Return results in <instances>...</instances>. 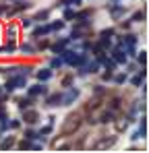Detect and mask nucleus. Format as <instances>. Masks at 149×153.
<instances>
[{"instance_id": "f257e3e1", "label": "nucleus", "mask_w": 149, "mask_h": 153, "mask_svg": "<svg viewBox=\"0 0 149 153\" xmlns=\"http://www.w3.org/2000/svg\"><path fill=\"white\" fill-rule=\"evenodd\" d=\"M60 58H62V62H66V64H71V66H81V64H85L87 62V56L85 54H77L73 50H62L60 52Z\"/></svg>"}, {"instance_id": "f03ea898", "label": "nucleus", "mask_w": 149, "mask_h": 153, "mask_svg": "<svg viewBox=\"0 0 149 153\" xmlns=\"http://www.w3.org/2000/svg\"><path fill=\"white\" fill-rule=\"evenodd\" d=\"M27 85V81H25V75H19L15 76V79H8L6 81V85H4V91H15V89H21V87H25Z\"/></svg>"}, {"instance_id": "7ed1b4c3", "label": "nucleus", "mask_w": 149, "mask_h": 153, "mask_svg": "<svg viewBox=\"0 0 149 153\" xmlns=\"http://www.w3.org/2000/svg\"><path fill=\"white\" fill-rule=\"evenodd\" d=\"M77 97H79V89H71L66 95L62 93V105H71V103H73Z\"/></svg>"}, {"instance_id": "20e7f679", "label": "nucleus", "mask_w": 149, "mask_h": 153, "mask_svg": "<svg viewBox=\"0 0 149 153\" xmlns=\"http://www.w3.org/2000/svg\"><path fill=\"white\" fill-rule=\"evenodd\" d=\"M37 118H39V114H35L33 110H29V108L23 110V120L27 122V124H35V122H37Z\"/></svg>"}, {"instance_id": "39448f33", "label": "nucleus", "mask_w": 149, "mask_h": 153, "mask_svg": "<svg viewBox=\"0 0 149 153\" xmlns=\"http://www.w3.org/2000/svg\"><path fill=\"white\" fill-rule=\"evenodd\" d=\"M29 97H35V95H44V93H48V87L46 85H33V87H29Z\"/></svg>"}, {"instance_id": "423d86ee", "label": "nucleus", "mask_w": 149, "mask_h": 153, "mask_svg": "<svg viewBox=\"0 0 149 153\" xmlns=\"http://www.w3.org/2000/svg\"><path fill=\"white\" fill-rule=\"evenodd\" d=\"M112 58H114V62H120V64H126V54L122 52V48H120V46L112 50Z\"/></svg>"}, {"instance_id": "0eeeda50", "label": "nucleus", "mask_w": 149, "mask_h": 153, "mask_svg": "<svg viewBox=\"0 0 149 153\" xmlns=\"http://www.w3.org/2000/svg\"><path fill=\"white\" fill-rule=\"evenodd\" d=\"M69 44H71V37H64V39H58V42H56V44L52 46V52H54V54H60V52L64 50V48H66Z\"/></svg>"}, {"instance_id": "6e6552de", "label": "nucleus", "mask_w": 149, "mask_h": 153, "mask_svg": "<svg viewBox=\"0 0 149 153\" xmlns=\"http://www.w3.org/2000/svg\"><path fill=\"white\" fill-rule=\"evenodd\" d=\"M46 105H50V108L62 105V93H54V95H50V97H48V102H46Z\"/></svg>"}, {"instance_id": "1a4fd4ad", "label": "nucleus", "mask_w": 149, "mask_h": 153, "mask_svg": "<svg viewBox=\"0 0 149 153\" xmlns=\"http://www.w3.org/2000/svg\"><path fill=\"white\" fill-rule=\"evenodd\" d=\"M52 75H54V73H52V68H42V71H37V73H35L37 81H44V83H46V81H50V79H52Z\"/></svg>"}, {"instance_id": "9d476101", "label": "nucleus", "mask_w": 149, "mask_h": 153, "mask_svg": "<svg viewBox=\"0 0 149 153\" xmlns=\"http://www.w3.org/2000/svg\"><path fill=\"white\" fill-rule=\"evenodd\" d=\"M145 75H147V68L143 66V68L139 71V75H135V76H133V79H130V83H133L135 87H139V85L143 83V79H145Z\"/></svg>"}, {"instance_id": "9b49d317", "label": "nucleus", "mask_w": 149, "mask_h": 153, "mask_svg": "<svg viewBox=\"0 0 149 153\" xmlns=\"http://www.w3.org/2000/svg\"><path fill=\"white\" fill-rule=\"evenodd\" d=\"M50 33V27L44 25V27H35L33 29V37H44V35H48Z\"/></svg>"}, {"instance_id": "f8f14e48", "label": "nucleus", "mask_w": 149, "mask_h": 153, "mask_svg": "<svg viewBox=\"0 0 149 153\" xmlns=\"http://www.w3.org/2000/svg\"><path fill=\"white\" fill-rule=\"evenodd\" d=\"M31 103H33L31 97H25V100H19L17 105H19V110H27V108H31Z\"/></svg>"}, {"instance_id": "ddd939ff", "label": "nucleus", "mask_w": 149, "mask_h": 153, "mask_svg": "<svg viewBox=\"0 0 149 153\" xmlns=\"http://www.w3.org/2000/svg\"><path fill=\"white\" fill-rule=\"evenodd\" d=\"M98 68H99V62H91V64H89L87 68H83V71H85V75H95Z\"/></svg>"}, {"instance_id": "4468645a", "label": "nucleus", "mask_w": 149, "mask_h": 153, "mask_svg": "<svg viewBox=\"0 0 149 153\" xmlns=\"http://www.w3.org/2000/svg\"><path fill=\"white\" fill-rule=\"evenodd\" d=\"M13 145H15V139H13V137H6V139L0 143V149H10Z\"/></svg>"}, {"instance_id": "2eb2a0df", "label": "nucleus", "mask_w": 149, "mask_h": 153, "mask_svg": "<svg viewBox=\"0 0 149 153\" xmlns=\"http://www.w3.org/2000/svg\"><path fill=\"white\" fill-rule=\"evenodd\" d=\"M62 17H64V21H74V17H77V15H74L69 6H64V15H62Z\"/></svg>"}, {"instance_id": "dca6fc26", "label": "nucleus", "mask_w": 149, "mask_h": 153, "mask_svg": "<svg viewBox=\"0 0 149 153\" xmlns=\"http://www.w3.org/2000/svg\"><path fill=\"white\" fill-rule=\"evenodd\" d=\"M62 66V58H52L50 60V68H60Z\"/></svg>"}, {"instance_id": "f3484780", "label": "nucleus", "mask_w": 149, "mask_h": 153, "mask_svg": "<svg viewBox=\"0 0 149 153\" xmlns=\"http://www.w3.org/2000/svg\"><path fill=\"white\" fill-rule=\"evenodd\" d=\"M112 118H114V114H112V112H106V114H101L99 122H104V124H106V122H112Z\"/></svg>"}, {"instance_id": "a211bd4d", "label": "nucleus", "mask_w": 149, "mask_h": 153, "mask_svg": "<svg viewBox=\"0 0 149 153\" xmlns=\"http://www.w3.org/2000/svg\"><path fill=\"white\" fill-rule=\"evenodd\" d=\"M50 31H60V29H62V27H64V23H62V21H56V23H50Z\"/></svg>"}, {"instance_id": "6ab92c4d", "label": "nucleus", "mask_w": 149, "mask_h": 153, "mask_svg": "<svg viewBox=\"0 0 149 153\" xmlns=\"http://www.w3.org/2000/svg\"><path fill=\"white\" fill-rule=\"evenodd\" d=\"M133 21H145V10H139L133 15Z\"/></svg>"}, {"instance_id": "aec40b11", "label": "nucleus", "mask_w": 149, "mask_h": 153, "mask_svg": "<svg viewBox=\"0 0 149 153\" xmlns=\"http://www.w3.org/2000/svg\"><path fill=\"white\" fill-rule=\"evenodd\" d=\"M135 56H137V54H135ZM137 62H139V64H143V66H145V62H147V54H145V52H141V54H139V56H137Z\"/></svg>"}, {"instance_id": "412c9836", "label": "nucleus", "mask_w": 149, "mask_h": 153, "mask_svg": "<svg viewBox=\"0 0 149 153\" xmlns=\"http://www.w3.org/2000/svg\"><path fill=\"white\" fill-rule=\"evenodd\" d=\"M48 10H42V13H37V15H35V19H33V21H42V19H48Z\"/></svg>"}, {"instance_id": "4be33fe9", "label": "nucleus", "mask_w": 149, "mask_h": 153, "mask_svg": "<svg viewBox=\"0 0 149 153\" xmlns=\"http://www.w3.org/2000/svg\"><path fill=\"white\" fill-rule=\"evenodd\" d=\"M124 13V8H120V6H112V17H120Z\"/></svg>"}, {"instance_id": "5701e85b", "label": "nucleus", "mask_w": 149, "mask_h": 153, "mask_svg": "<svg viewBox=\"0 0 149 153\" xmlns=\"http://www.w3.org/2000/svg\"><path fill=\"white\" fill-rule=\"evenodd\" d=\"M110 35H114V29L110 27V29H104L101 33H99V37H110Z\"/></svg>"}, {"instance_id": "b1692460", "label": "nucleus", "mask_w": 149, "mask_h": 153, "mask_svg": "<svg viewBox=\"0 0 149 153\" xmlns=\"http://www.w3.org/2000/svg\"><path fill=\"white\" fill-rule=\"evenodd\" d=\"M114 79V83H118V85H122L124 81H126V75H116V76H112Z\"/></svg>"}, {"instance_id": "393cba45", "label": "nucleus", "mask_w": 149, "mask_h": 153, "mask_svg": "<svg viewBox=\"0 0 149 153\" xmlns=\"http://www.w3.org/2000/svg\"><path fill=\"white\" fill-rule=\"evenodd\" d=\"M19 149H31V143H29V139H25L19 143Z\"/></svg>"}, {"instance_id": "a878e982", "label": "nucleus", "mask_w": 149, "mask_h": 153, "mask_svg": "<svg viewBox=\"0 0 149 153\" xmlns=\"http://www.w3.org/2000/svg\"><path fill=\"white\" fill-rule=\"evenodd\" d=\"M101 79H104V81H112V71L108 68V71H106V73L101 75Z\"/></svg>"}, {"instance_id": "bb28decb", "label": "nucleus", "mask_w": 149, "mask_h": 153, "mask_svg": "<svg viewBox=\"0 0 149 153\" xmlns=\"http://www.w3.org/2000/svg\"><path fill=\"white\" fill-rule=\"evenodd\" d=\"M110 108H112V110H118V108H120V100H112V102H110Z\"/></svg>"}, {"instance_id": "cd10ccee", "label": "nucleus", "mask_w": 149, "mask_h": 153, "mask_svg": "<svg viewBox=\"0 0 149 153\" xmlns=\"http://www.w3.org/2000/svg\"><path fill=\"white\" fill-rule=\"evenodd\" d=\"M25 137H27L29 141H31V139H37V134H35L33 130H25Z\"/></svg>"}, {"instance_id": "c85d7f7f", "label": "nucleus", "mask_w": 149, "mask_h": 153, "mask_svg": "<svg viewBox=\"0 0 149 153\" xmlns=\"http://www.w3.org/2000/svg\"><path fill=\"white\" fill-rule=\"evenodd\" d=\"M62 85H64V87H69V85H73V76H64V81H62Z\"/></svg>"}, {"instance_id": "c756f323", "label": "nucleus", "mask_w": 149, "mask_h": 153, "mask_svg": "<svg viewBox=\"0 0 149 153\" xmlns=\"http://www.w3.org/2000/svg\"><path fill=\"white\" fill-rule=\"evenodd\" d=\"M73 0H58V6H71Z\"/></svg>"}, {"instance_id": "7c9ffc66", "label": "nucleus", "mask_w": 149, "mask_h": 153, "mask_svg": "<svg viewBox=\"0 0 149 153\" xmlns=\"http://www.w3.org/2000/svg\"><path fill=\"white\" fill-rule=\"evenodd\" d=\"M2 120H8V116H6V110L4 108H0V122Z\"/></svg>"}, {"instance_id": "2f4dec72", "label": "nucleus", "mask_w": 149, "mask_h": 153, "mask_svg": "<svg viewBox=\"0 0 149 153\" xmlns=\"http://www.w3.org/2000/svg\"><path fill=\"white\" fill-rule=\"evenodd\" d=\"M8 126H10V128H19V126H21V122H19V120H13V122H8Z\"/></svg>"}, {"instance_id": "473e14b6", "label": "nucleus", "mask_w": 149, "mask_h": 153, "mask_svg": "<svg viewBox=\"0 0 149 153\" xmlns=\"http://www.w3.org/2000/svg\"><path fill=\"white\" fill-rule=\"evenodd\" d=\"M21 50H23V52H33V48H31L29 44H23V46H21Z\"/></svg>"}, {"instance_id": "72a5a7b5", "label": "nucleus", "mask_w": 149, "mask_h": 153, "mask_svg": "<svg viewBox=\"0 0 149 153\" xmlns=\"http://www.w3.org/2000/svg\"><path fill=\"white\" fill-rule=\"evenodd\" d=\"M31 23H33V19H25V21H23V27H31Z\"/></svg>"}, {"instance_id": "f704fd0d", "label": "nucleus", "mask_w": 149, "mask_h": 153, "mask_svg": "<svg viewBox=\"0 0 149 153\" xmlns=\"http://www.w3.org/2000/svg\"><path fill=\"white\" fill-rule=\"evenodd\" d=\"M48 132H52V126H46V128H42V134H48Z\"/></svg>"}, {"instance_id": "c9c22d12", "label": "nucleus", "mask_w": 149, "mask_h": 153, "mask_svg": "<svg viewBox=\"0 0 149 153\" xmlns=\"http://www.w3.org/2000/svg\"><path fill=\"white\" fill-rule=\"evenodd\" d=\"M81 48H85V50H89V48H91V44H89V42H83V44H81Z\"/></svg>"}, {"instance_id": "e433bc0d", "label": "nucleus", "mask_w": 149, "mask_h": 153, "mask_svg": "<svg viewBox=\"0 0 149 153\" xmlns=\"http://www.w3.org/2000/svg\"><path fill=\"white\" fill-rule=\"evenodd\" d=\"M0 93H2V87H0Z\"/></svg>"}]
</instances>
